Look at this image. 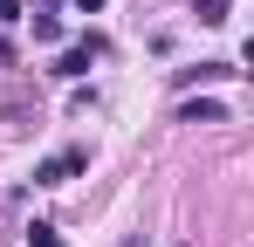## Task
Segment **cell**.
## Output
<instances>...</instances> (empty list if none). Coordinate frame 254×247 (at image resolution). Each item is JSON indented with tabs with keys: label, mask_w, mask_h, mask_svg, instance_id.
Returning a JSON list of instances; mask_svg holds the SVG:
<instances>
[{
	"label": "cell",
	"mask_w": 254,
	"mask_h": 247,
	"mask_svg": "<svg viewBox=\"0 0 254 247\" xmlns=\"http://www.w3.org/2000/svg\"><path fill=\"white\" fill-rule=\"evenodd\" d=\"M83 165H89V151H55V158L35 172V185H69V179H76Z\"/></svg>",
	"instance_id": "cell-1"
},
{
	"label": "cell",
	"mask_w": 254,
	"mask_h": 247,
	"mask_svg": "<svg viewBox=\"0 0 254 247\" xmlns=\"http://www.w3.org/2000/svg\"><path fill=\"white\" fill-rule=\"evenodd\" d=\"M89 62H96V41H76V48H62V62H55V76H89Z\"/></svg>",
	"instance_id": "cell-2"
},
{
	"label": "cell",
	"mask_w": 254,
	"mask_h": 247,
	"mask_svg": "<svg viewBox=\"0 0 254 247\" xmlns=\"http://www.w3.org/2000/svg\"><path fill=\"white\" fill-rule=\"evenodd\" d=\"M179 124H227V103H206V96H192V103H179Z\"/></svg>",
	"instance_id": "cell-3"
},
{
	"label": "cell",
	"mask_w": 254,
	"mask_h": 247,
	"mask_svg": "<svg viewBox=\"0 0 254 247\" xmlns=\"http://www.w3.org/2000/svg\"><path fill=\"white\" fill-rule=\"evenodd\" d=\"M227 76H241L234 62H199V69H179V82H227Z\"/></svg>",
	"instance_id": "cell-4"
},
{
	"label": "cell",
	"mask_w": 254,
	"mask_h": 247,
	"mask_svg": "<svg viewBox=\"0 0 254 247\" xmlns=\"http://www.w3.org/2000/svg\"><path fill=\"white\" fill-rule=\"evenodd\" d=\"M227 14H234V0H199V21H206V28H220Z\"/></svg>",
	"instance_id": "cell-5"
},
{
	"label": "cell",
	"mask_w": 254,
	"mask_h": 247,
	"mask_svg": "<svg viewBox=\"0 0 254 247\" xmlns=\"http://www.w3.org/2000/svg\"><path fill=\"white\" fill-rule=\"evenodd\" d=\"M35 41H62V21L55 14H35Z\"/></svg>",
	"instance_id": "cell-6"
},
{
	"label": "cell",
	"mask_w": 254,
	"mask_h": 247,
	"mask_svg": "<svg viewBox=\"0 0 254 247\" xmlns=\"http://www.w3.org/2000/svg\"><path fill=\"white\" fill-rule=\"evenodd\" d=\"M28 247H62V234L55 227H28Z\"/></svg>",
	"instance_id": "cell-7"
},
{
	"label": "cell",
	"mask_w": 254,
	"mask_h": 247,
	"mask_svg": "<svg viewBox=\"0 0 254 247\" xmlns=\"http://www.w3.org/2000/svg\"><path fill=\"white\" fill-rule=\"evenodd\" d=\"M7 21H21V0H0V28H7Z\"/></svg>",
	"instance_id": "cell-8"
},
{
	"label": "cell",
	"mask_w": 254,
	"mask_h": 247,
	"mask_svg": "<svg viewBox=\"0 0 254 247\" xmlns=\"http://www.w3.org/2000/svg\"><path fill=\"white\" fill-rule=\"evenodd\" d=\"M96 7H103V0H76V14H96Z\"/></svg>",
	"instance_id": "cell-9"
}]
</instances>
